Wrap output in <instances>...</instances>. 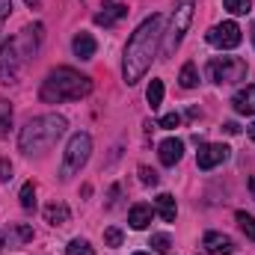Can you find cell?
<instances>
[{
	"label": "cell",
	"instance_id": "cell-36",
	"mask_svg": "<svg viewBox=\"0 0 255 255\" xmlns=\"http://www.w3.org/2000/svg\"><path fill=\"white\" fill-rule=\"evenodd\" d=\"M3 247H6V241H3V232H0V253H3Z\"/></svg>",
	"mask_w": 255,
	"mask_h": 255
},
{
	"label": "cell",
	"instance_id": "cell-19",
	"mask_svg": "<svg viewBox=\"0 0 255 255\" xmlns=\"http://www.w3.org/2000/svg\"><path fill=\"white\" fill-rule=\"evenodd\" d=\"M145 101H148L151 110H157V107L163 104V80L151 77V83H148V89H145Z\"/></svg>",
	"mask_w": 255,
	"mask_h": 255
},
{
	"label": "cell",
	"instance_id": "cell-16",
	"mask_svg": "<svg viewBox=\"0 0 255 255\" xmlns=\"http://www.w3.org/2000/svg\"><path fill=\"white\" fill-rule=\"evenodd\" d=\"M151 217H154V211H151V205H145V202H139V205H133V208L128 211V223H130V229H136V232L148 229Z\"/></svg>",
	"mask_w": 255,
	"mask_h": 255
},
{
	"label": "cell",
	"instance_id": "cell-22",
	"mask_svg": "<svg viewBox=\"0 0 255 255\" xmlns=\"http://www.w3.org/2000/svg\"><path fill=\"white\" fill-rule=\"evenodd\" d=\"M65 255H95V250H92V244H89V241H83V238H74V241H68Z\"/></svg>",
	"mask_w": 255,
	"mask_h": 255
},
{
	"label": "cell",
	"instance_id": "cell-29",
	"mask_svg": "<svg viewBox=\"0 0 255 255\" xmlns=\"http://www.w3.org/2000/svg\"><path fill=\"white\" fill-rule=\"evenodd\" d=\"M181 125V113H166L163 119H160V128L163 130H172V128H178Z\"/></svg>",
	"mask_w": 255,
	"mask_h": 255
},
{
	"label": "cell",
	"instance_id": "cell-32",
	"mask_svg": "<svg viewBox=\"0 0 255 255\" xmlns=\"http://www.w3.org/2000/svg\"><path fill=\"white\" fill-rule=\"evenodd\" d=\"M18 235H21V241H30V238H33V232H30L27 226H18Z\"/></svg>",
	"mask_w": 255,
	"mask_h": 255
},
{
	"label": "cell",
	"instance_id": "cell-13",
	"mask_svg": "<svg viewBox=\"0 0 255 255\" xmlns=\"http://www.w3.org/2000/svg\"><path fill=\"white\" fill-rule=\"evenodd\" d=\"M125 15H128V6H125V3L107 0V3H104V9L95 15V24H101V27H113V24H119Z\"/></svg>",
	"mask_w": 255,
	"mask_h": 255
},
{
	"label": "cell",
	"instance_id": "cell-6",
	"mask_svg": "<svg viewBox=\"0 0 255 255\" xmlns=\"http://www.w3.org/2000/svg\"><path fill=\"white\" fill-rule=\"evenodd\" d=\"M205 71H208V80H214V83H238V80L247 77V60H241V57H214V60H208Z\"/></svg>",
	"mask_w": 255,
	"mask_h": 255
},
{
	"label": "cell",
	"instance_id": "cell-14",
	"mask_svg": "<svg viewBox=\"0 0 255 255\" xmlns=\"http://www.w3.org/2000/svg\"><path fill=\"white\" fill-rule=\"evenodd\" d=\"M232 104H235V110H238L241 116H255V83L238 89L235 98H232Z\"/></svg>",
	"mask_w": 255,
	"mask_h": 255
},
{
	"label": "cell",
	"instance_id": "cell-12",
	"mask_svg": "<svg viewBox=\"0 0 255 255\" xmlns=\"http://www.w3.org/2000/svg\"><path fill=\"white\" fill-rule=\"evenodd\" d=\"M157 157H160V163H163V166H175V163L184 157V142H181L178 136L163 139V142L157 145Z\"/></svg>",
	"mask_w": 255,
	"mask_h": 255
},
{
	"label": "cell",
	"instance_id": "cell-15",
	"mask_svg": "<svg viewBox=\"0 0 255 255\" xmlns=\"http://www.w3.org/2000/svg\"><path fill=\"white\" fill-rule=\"evenodd\" d=\"M71 51H74V57H80V60H92L95 51H98V42H95L92 33H77L74 42H71Z\"/></svg>",
	"mask_w": 255,
	"mask_h": 255
},
{
	"label": "cell",
	"instance_id": "cell-2",
	"mask_svg": "<svg viewBox=\"0 0 255 255\" xmlns=\"http://www.w3.org/2000/svg\"><path fill=\"white\" fill-rule=\"evenodd\" d=\"M92 92V77L80 74L77 68H68L60 65L54 68L45 80H42V89H39V98L45 104H63V101H80Z\"/></svg>",
	"mask_w": 255,
	"mask_h": 255
},
{
	"label": "cell",
	"instance_id": "cell-17",
	"mask_svg": "<svg viewBox=\"0 0 255 255\" xmlns=\"http://www.w3.org/2000/svg\"><path fill=\"white\" fill-rule=\"evenodd\" d=\"M154 211L160 214V220H166V223H175V217H178L175 196H172V193H160V196L154 199Z\"/></svg>",
	"mask_w": 255,
	"mask_h": 255
},
{
	"label": "cell",
	"instance_id": "cell-37",
	"mask_svg": "<svg viewBox=\"0 0 255 255\" xmlns=\"http://www.w3.org/2000/svg\"><path fill=\"white\" fill-rule=\"evenodd\" d=\"M133 255H151V253H133Z\"/></svg>",
	"mask_w": 255,
	"mask_h": 255
},
{
	"label": "cell",
	"instance_id": "cell-23",
	"mask_svg": "<svg viewBox=\"0 0 255 255\" xmlns=\"http://www.w3.org/2000/svg\"><path fill=\"white\" fill-rule=\"evenodd\" d=\"M18 199H21V208H24V211H33V208H36V184L27 181V184L21 187V196H18Z\"/></svg>",
	"mask_w": 255,
	"mask_h": 255
},
{
	"label": "cell",
	"instance_id": "cell-21",
	"mask_svg": "<svg viewBox=\"0 0 255 255\" xmlns=\"http://www.w3.org/2000/svg\"><path fill=\"white\" fill-rule=\"evenodd\" d=\"M235 220H238L241 232H244V235H247V238L255 244V217H253V214H247V211H238V214H235Z\"/></svg>",
	"mask_w": 255,
	"mask_h": 255
},
{
	"label": "cell",
	"instance_id": "cell-34",
	"mask_svg": "<svg viewBox=\"0 0 255 255\" xmlns=\"http://www.w3.org/2000/svg\"><path fill=\"white\" fill-rule=\"evenodd\" d=\"M247 133H250V139H253V142H255V122H253V125H250V128H247Z\"/></svg>",
	"mask_w": 255,
	"mask_h": 255
},
{
	"label": "cell",
	"instance_id": "cell-18",
	"mask_svg": "<svg viewBox=\"0 0 255 255\" xmlns=\"http://www.w3.org/2000/svg\"><path fill=\"white\" fill-rule=\"evenodd\" d=\"M68 217H71V211H68V205H63V202L45 205V223H51V226H65Z\"/></svg>",
	"mask_w": 255,
	"mask_h": 255
},
{
	"label": "cell",
	"instance_id": "cell-28",
	"mask_svg": "<svg viewBox=\"0 0 255 255\" xmlns=\"http://www.w3.org/2000/svg\"><path fill=\"white\" fill-rule=\"evenodd\" d=\"M104 244L107 247H122V232L119 229H107L104 232Z\"/></svg>",
	"mask_w": 255,
	"mask_h": 255
},
{
	"label": "cell",
	"instance_id": "cell-30",
	"mask_svg": "<svg viewBox=\"0 0 255 255\" xmlns=\"http://www.w3.org/2000/svg\"><path fill=\"white\" fill-rule=\"evenodd\" d=\"M12 178V163L6 157H0V181H9Z\"/></svg>",
	"mask_w": 255,
	"mask_h": 255
},
{
	"label": "cell",
	"instance_id": "cell-24",
	"mask_svg": "<svg viewBox=\"0 0 255 255\" xmlns=\"http://www.w3.org/2000/svg\"><path fill=\"white\" fill-rule=\"evenodd\" d=\"M148 247H151L154 253H169V250H172V238H169V235H163V232H157V235H151Z\"/></svg>",
	"mask_w": 255,
	"mask_h": 255
},
{
	"label": "cell",
	"instance_id": "cell-7",
	"mask_svg": "<svg viewBox=\"0 0 255 255\" xmlns=\"http://www.w3.org/2000/svg\"><path fill=\"white\" fill-rule=\"evenodd\" d=\"M205 42L217 51H235L241 42H244V33L235 21H223V24H214L208 33H205Z\"/></svg>",
	"mask_w": 255,
	"mask_h": 255
},
{
	"label": "cell",
	"instance_id": "cell-1",
	"mask_svg": "<svg viewBox=\"0 0 255 255\" xmlns=\"http://www.w3.org/2000/svg\"><path fill=\"white\" fill-rule=\"evenodd\" d=\"M163 15H148L128 39L125 45V60H122V77L128 86L139 83L148 71L151 60L157 57V42L163 36Z\"/></svg>",
	"mask_w": 255,
	"mask_h": 255
},
{
	"label": "cell",
	"instance_id": "cell-26",
	"mask_svg": "<svg viewBox=\"0 0 255 255\" xmlns=\"http://www.w3.org/2000/svg\"><path fill=\"white\" fill-rule=\"evenodd\" d=\"M9 125H12V107L9 101H0V136L9 133Z\"/></svg>",
	"mask_w": 255,
	"mask_h": 255
},
{
	"label": "cell",
	"instance_id": "cell-4",
	"mask_svg": "<svg viewBox=\"0 0 255 255\" xmlns=\"http://www.w3.org/2000/svg\"><path fill=\"white\" fill-rule=\"evenodd\" d=\"M190 21H193V0H178V6H175V12L169 18V30L163 33V48H160V57L163 60H169L178 51L184 33L190 30Z\"/></svg>",
	"mask_w": 255,
	"mask_h": 255
},
{
	"label": "cell",
	"instance_id": "cell-11",
	"mask_svg": "<svg viewBox=\"0 0 255 255\" xmlns=\"http://www.w3.org/2000/svg\"><path fill=\"white\" fill-rule=\"evenodd\" d=\"M202 247H205L208 255H232L235 253V241L229 235H223V232H205Z\"/></svg>",
	"mask_w": 255,
	"mask_h": 255
},
{
	"label": "cell",
	"instance_id": "cell-5",
	"mask_svg": "<svg viewBox=\"0 0 255 255\" xmlns=\"http://www.w3.org/2000/svg\"><path fill=\"white\" fill-rule=\"evenodd\" d=\"M89 154H92V136L89 133H71V139H68V145H65L63 151V166H60V178L68 181L71 175H77L83 166H86V160H89Z\"/></svg>",
	"mask_w": 255,
	"mask_h": 255
},
{
	"label": "cell",
	"instance_id": "cell-20",
	"mask_svg": "<svg viewBox=\"0 0 255 255\" xmlns=\"http://www.w3.org/2000/svg\"><path fill=\"white\" fill-rule=\"evenodd\" d=\"M178 83H181V89H196V86H199V71H196V63H184V65H181Z\"/></svg>",
	"mask_w": 255,
	"mask_h": 255
},
{
	"label": "cell",
	"instance_id": "cell-25",
	"mask_svg": "<svg viewBox=\"0 0 255 255\" xmlns=\"http://www.w3.org/2000/svg\"><path fill=\"white\" fill-rule=\"evenodd\" d=\"M223 6H226L232 15H250V9H253L250 0H223Z\"/></svg>",
	"mask_w": 255,
	"mask_h": 255
},
{
	"label": "cell",
	"instance_id": "cell-33",
	"mask_svg": "<svg viewBox=\"0 0 255 255\" xmlns=\"http://www.w3.org/2000/svg\"><path fill=\"white\" fill-rule=\"evenodd\" d=\"M226 133H238V130H241V125H238V122H226Z\"/></svg>",
	"mask_w": 255,
	"mask_h": 255
},
{
	"label": "cell",
	"instance_id": "cell-9",
	"mask_svg": "<svg viewBox=\"0 0 255 255\" xmlns=\"http://www.w3.org/2000/svg\"><path fill=\"white\" fill-rule=\"evenodd\" d=\"M229 145H223V142H208V145H202L199 148V154H196V166L202 169V172H211V169H217L220 163H226L229 160Z\"/></svg>",
	"mask_w": 255,
	"mask_h": 255
},
{
	"label": "cell",
	"instance_id": "cell-31",
	"mask_svg": "<svg viewBox=\"0 0 255 255\" xmlns=\"http://www.w3.org/2000/svg\"><path fill=\"white\" fill-rule=\"evenodd\" d=\"M12 15V0H0V30H3V21Z\"/></svg>",
	"mask_w": 255,
	"mask_h": 255
},
{
	"label": "cell",
	"instance_id": "cell-3",
	"mask_svg": "<svg viewBox=\"0 0 255 255\" xmlns=\"http://www.w3.org/2000/svg\"><path fill=\"white\" fill-rule=\"evenodd\" d=\"M65 116L60 113H45V116H36V119H30L27 125L21 128V133H18V148L27 154V157H33V154H45L48 148H54L57 145V139L65 133Z\"/></svg>",
	"mask_w": 255,
	"mask_h": 255
},
{
	"label": "cell",
	"instance_id": "cell-8",
	"mask_svg": "<svg viewBox=\"0 0 255 255\" xmlns=\"http://www.w3.org/2000/svg\"><path fill=\"white\" fill-rule=\"evenodd\" d=\"M21 65H24V54H21V48H18V39H15V36H12V39H3V42H0V77L12 80Z\"/></svg>",
	"mask_w": 255,
	"mask_h": 255
},
{
	"label": "cell",
	"instance_id": "cell-38",
	"mask_svg": "<svg viewBox=\"0 0 255 255\" xmlns=\"http://www.w3.org/2000/svg\"><path fill=\"white\" fill-rule=\"evenodd\" d=\"M253 45H255V27H253Z\"/></svg>",
	"mask_w": 255,
	"mask_h": 255
},
{
	"label": "cell",
	"instance_id": "cell-35",
	"mask_svg": "<svg viewBox=\"0 0 255 255\" xmlns=\"http://www.w3.org/2000/svg\"><path fill=\"white\" fill-rule=\"evenodd\" d=\"M250 193H253V199H255V178H250Z\"/></svg>",
	"mask_w": 255,
	"mask_h": 255
},
{
	"label": "cell",
	"instance_id": "cell-27",
	"mask_svg": "<svg viewBox=\"0 0 255 255\" xmlns=\"http://www.w3.org/2000/svg\"><path fill=\"white\" fill-rule=\"evenodd\" d=\"M139 181H142L145 187H154V184H157V172L148 169V166H139Z\"/></svg>",
	"mask_w": 255,
	"mask_h": 255
},
{
	"label": "cell",
	"instance_id": "cell-10",
	"mask_svg": "<svg viewBox=\"0 0 255 255\" xmlns=\"http://www.w3.org/2000/svg\"><path fill=\"white\" fill-rule=\"evenodd\" d=\"M42 33H45V27L42 24H30V27H24L15 39H18V48H21V54H24V60H30L36 51H39V45H42Z\"/></svg>",
	"mask_w": 255,
	"mask_h": 255
}]
</instances>
